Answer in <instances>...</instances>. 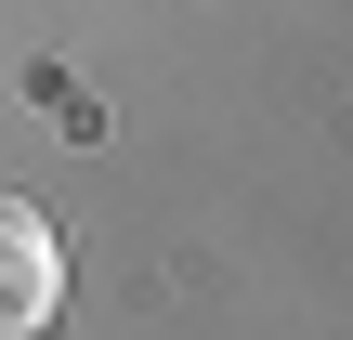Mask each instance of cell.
<instances>
[{"instance_id":"6da1fadb","label":"cell","mask_w":353,"mask_h":340,"mask_svg":"<svg viewBox=\"0 0 353 340\" xmlns=\"http://www.w3.org/2000/svg\"><path fill=\"white\" fill-rule=\"evenodd\" d=\"M52 301H65V236L26 197H0V340H39Z\"/></svg>"}]
</instances>
